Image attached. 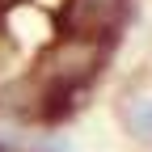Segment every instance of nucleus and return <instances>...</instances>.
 Wrapping results in <instances>:
<instances>
[{"mask_svg": "<svg viewBox=\"0 0 152 152\" xmlns=\"http://www.w3.org/2000/svg\"><path fill=\"white\" fill-rule=\"evenodd\" d=\"M131 127H135L140 135H152V102H140L131 110Z\"/></svg>", "mask_w": 152, "mask_h": 152, "instance_id": "1", "label": "nucleus"}]
</instances>
